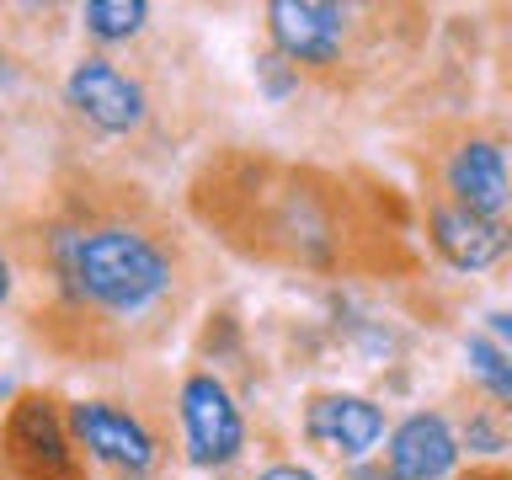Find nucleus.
Segmentation results:
<instances>
[{"instance_id": "obj_7", "label": "nucleus", "mask_w": 512, "mask_h": 480, "mask_svg": "<svg viewBox=\"0 0 512 480\" xmlns=\"http://www.w3.org/2000/svg\"><path fill=\"white\" fill-rule=\"evenodd\" d=\"M70 427H75V443L118 475H144L155 464V438L144 432V422L118 411V406H107V400H80V406H70Z\"/></svg>"}, {"instance_id": "obj_10", "label": "nucleus", "mask_w": 512, "mask_h": 480, "mask_svg": "<svg viewBox=\"0 0 512 480\" xmlns=\"http://www.w3.org/2000/svg\"><path fill=\"white\" fill-rule=\"evenodd\" d=\"M448 203L470 208V214L502 219L512 203V171L502 144L491 139H464L454 155H448Z\"/></svg>"}, {"instance_id": "obj_4", "label": "nucleus", "mask_w": 512, "mask_h": 480, "mask_svg": "<svg viewBox=\"0 0 512 480\" xmlns=\"http://www.w3.org/2000/svg\"><path fill=\"white\" fill-rule=\"evenodd\" d=\"M182 432L192 464H203V470H224L246 448V422L214 374H192L182 384Z\"/></svg>"}, {"instance_id": "obj_16", "label": "nucleus", "mask_w": 512, "mask_h": 480, "mask_svg": "<svg viewBox=\"0 0 512 480\" xmlns=\"http://www.w3.org/2000/svg\"><path fill=\"white\" fill-rule=\"evenodd\" d=\"M464 480H512V470H475V475H464Z\"/></svg>"}, {"instance_id": "obj_15", "label": "nucleus", "mask_w": 512, "mask_h": 480, "mask_svg": "<svg viewBox=\"0 0 512 480\" xmlns=\"http://www.w3.org/2000/svg\"><path fill=\"white\" fill-rule=\"evenodd\" d=\"M491 331H496V336H502V342L512 347V315H491Z\"/></svg>"}, {"instance_id": "obj_12", "label": "nucleus", "mask_w": 512, "mask_h": 480, "mask_svg": "<svg viewBox=\"0 0 512 480\" xmlns=\"http://www.w3.org/2000/svg\"><path fill=\"white\" fill-rule=\"evenodd\" d=\"M144 16H150L144 0H91V6L80 11V22H86L91 38L118 43V38H134V32L144 27Z\"/></svg>"}, {"instance_id": "obj_9", "label": "nucleus", "mask_w": 512, "mask_h": 480, "mask_svg": "<svg viewBox=\"0 0 512 480\" xmlns=\"http://www.w3.org/2000/svg\"><path fill=\"white\" fill-rule=\"evenodd\" d=\"M304 438L336 459H363L384 438V411L363 395H315L304 406Z\"/></svg>"}, {"instance_id": "obj_1", "label": "nucleus", "mask_w": 512, "mask_h": 480, "mask_svg": "<svg viewBox=\"0 0 512 480\" xmlns=\"http://www.w3.org/2000/svg\"><path fill=\"white\" fill-rule=\"evenodd\" d=\"M32 262L48 283L38 326L80 358H118L160 331L182 288V246L134 187L86 182L64 192L38 224Z\"/></svg>"}, {"instance_id": "obj_13", "label": "nucleus", "mask_w": 512, "mask_h": 480, "mask_svg": "<svg viewBox=\"0 0 512 480\" xmlns=\"http://www.w3.org/2000/svg\"><path fill=\"white\" fill-rule=\"evenodd\" d=\"M470 363H475V374L491 384V395H502L507 406H512V358L496 342H486V336H470Z\"/></svg>"}, {"instance_id": "obj_11", "label": "nucleus", "mask_w": 512, "mask_h": 480, "mask_svg": "<svg viewBox=\"0 0 512 480\" xmlns=\"http://www.w3.org/2000/svg\"><path fill=\"white\" fill-rule=\"evenodd\" d=\"M459 459V443L438 411H416L390 438V475L395 480H443Z\"/></svg>"}, {"instance_id": "obj_8", "label": "nucleus", "mask_w": 512, "mask_h": 480, "mask_svg": "<svg viewBox=\"0 0 512 480\" xmlns=\"http://www.w3.org/2000/svg\"><path fill=\"white\" fill-rule=\"evenodd\" d=\"M427 235H432V246H438L443 262L459 267V272H486L512 251V224L507 219L470 214V208H459V203H432L427 208Z\"/></svg>"}, {"instance_id": "obj_14", "label": "nucleus", "mask_w": 512, "mask_h": 480, "mask_svg": "<svg viewBox=\"0 0 512 480\" xmlns=\"http://www.w3.org/2000/svg\"><path fill=\"white\" fill-rule=\"evenodd\" d=\"M256 480H315L310 470H299V464H272V470H262Z\"/></svg>"}, {"instance_id": "obj_5", "label": "nucleus", "mask_w": 512, "mask_h": 480, "mask_svg": "<svg viewBox=\"0 0 512 480\" xmlns=\"http://www.w3.org/2000/svg\"><path fill=\"white\" fill-rule=\"evenodd\" d=\"M347 16V6H326V0H272L267 27L283 59L304 64V70H331V64H342Z\"/></svg>"}, {"instance_id": "obj_6", "label": "nucleus", "mask_w": 512, "mask_h": 480, "mask_svg": "<svg viewBox=\"0 0 512 480\" xmlns=\"http://www.w3.org/2000/svg\"><path fill=\"white\" fill-rule=\"evenodd\" d=\"M64 91H70V107L80 112L86 123H96L102 134H128V128L144 123V91L134 75H123L112 59L91 54L80 59L70 80H64Z\"/></svg>"}, {"instance_id": "obj_3", "label": "nucleus", "mask_w": 512, "mask_h": 480, "mask_svg": "<svg viewBox=\"0 0 512 480\" xmlns=\"http://www.w3.org/2000/svg\"><path fill=\"white\" fill-rule=\"evenodd\" d=\"M75 427H64L59 400L48 395H22L6 416V464L16 480H86V464H80Z\"/></svg>"}, {"instance_id": "obj_2", "label": "nucleus", "mask_w": 512, "mask_h": 480, "mask_svg": "<svg viewBox=\"0 0 512 480\" xmlns=\"http://www.w3.org/2000/svg\"><path fill=\"white\" fill-rule=\"evenodd\" d=\"M192 208L235 251L283 267H352L358 246L368 240L336 176L262 155H230L219 166L208 160L192 182Z\"/></svg>"}]
</instances>
